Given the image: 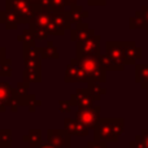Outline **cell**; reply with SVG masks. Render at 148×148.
<instances>
[{
  "instance_id": "obj_41",
  "label": "cell",
  "mask_w": 148,
  "mask_h": 148,
  "mask_svg": "<svg viewBox=\"0 0 148 148\" xmlns=\"http://www.w3.org/2000/svg\"><path fill=\"white\" fill-rule=\"evenodd\" d=\"M39 148H55V147H52L51 144H48V143H47V144H42V146L39 147Z\"/></svg>"
},
{
  "instance_id": "obj_15",
  "label": "cell",
  "mask_w": 148,
  "mask_h": 148,
  "mask_svg": "<svg viewBox=\"0 0 148 148\" xmlns=\"http://www.w3.org/2000/svg\"><path fill=\"white\" fill-rule=\"evenodd\" d=\"M70 34H72V40H74V42H81V40H84V39H88V38H91V36L96 35L95 31L92 30V29H90L86 22L78 23V25L75 26V29L72 30Z\"/></svg>"
},
{
  "instance_id": "obj_12",
  "label": "cell",
  "mask_w": 148,
  "mask_h": 148,
  "mask_svg": "<svg viewBox=\"0 0 148 148\" xmlns=\"http://www.w3.org/2000/svg\"><path fill=\"white\" fill-rule=\"evenodd\" d=\"M107 55L120 66H125V52L123 42H107Z\"/></svg>"
},
{
  "instance_id": "obj_42",
  "label": "cell",
  "mask_w": 148,
  "mask_h": 148,
  "mask_svg": "<svg viewBox=\"0 0 148 148\" xmlns=\"http://www.w3.org/2000/svg\"><path fill=\"white\" fill-rule=\"evenodd\" d=\"M147 99H148V88H147Z\"/></svg>"
},
{
  "instance_id": "obj_22",
  "label": "cell",
  "mask_w": 148,
  "mask_h": 148,
  "mask_svg": "<svg viewBox=\"0 0 148 148\" xmlns=\"http://www.w3.org/2000/svg\"><path fill=\"white\" fill-rule=\"evenodd\" d=\"M39 52H40V56L43 57V59H48V57H49V59H51V57L57 59V57H59V52H57L56 47L53 46V43H52V42H49L46 47L39 48Z\"/></svg>"
},
{
  "instance_id": "obj_5",
  "label": "cell",
  "mask_w": 148,
  "mask_h": 148,
  "mask_svg": "<svg viewBox=\"0 0 148 148\" xmlns=\"http://www.w3.org/2000/svg\"><path fill=\"white\" fill-rule=\"evenodd\" d=\"M87 56H100V36L94 35L88 39L77 42V59Z\"/></svg>"
},
{
  "instance_id": "obj_39",
  "label": "cell",
  "mask_w": 148,
  "mask_h": 148,
  "mask_svg": "<svg viewBox=\"0 0 148 148\" xmlns=\"http://www.w3.org/2000/svg\"><path fill=\"white\" fill-rule=\"evenodd\" d=\"M65 1H66V7H74V5H75V3H77V0H65Z\"/></svg>"
},
{
  "instance_id": "obj_26",
  "label": "cell",
  "mask_w": 148,
  "mask_h": 148,
  "mask_svg": "<svg viewBox=\"0 0 148 148\" xmlns=\"http://www.w3.org/2000/svg\"><path fill=\"white\" fill-rule=\"evenodd\" d=\"M17 40L22 42L23 46H34V42H35V36H34L33 31L29 29V30H25L22 34L17 36Z\"/></svg>"
},
{
  "instance_id": "obj_45",
  "label": "cell",
  "mask_w": 148,
  "mask_h": 148,
  "mask_svg": "<svg viewBox=\"0 0 148 148\" xmlns=\"http://www.w3.org/2000/svg\"><path fill=\"white\" fill-rule=\"evenodd\" d=\"M25 148H29V147H25Z\"/></svg>"
},
{
  "instance_id": "obj_10",
  "label": "cell",
  "mask_w": 148,
  "mask_h": 148,
  "mask_svg": "<svg viewBox=\"0 0 148 148\" xmlns=\"http://www.w3.org/2000/svg\"><path fill=\"white\" fill-rule=\"evenodd\" d=\"M40 52L35 46H23L25 69H40Z\"/></svg>"
},
{
  "instance_id": "obj_30",
  "label": "cell",
  "mask_w": 148,
  "mask_h": 148,
  "mask_svg": "<svg viewBox=\"0 0 148 148\" xmlns=\"http://www.w3.org/2000/svg\"><path fill=\"white\" fill-rule=\"evenodd\" d=\"M72 103H70V100H61V101L59 103V109H60V112H62V113H66V112H69L70 109H72Z\"/></svg>"
},
{
  "instance_id": "obj_40",
  "label": "cell",
  "mask_w": 148,
  "mask_h": 148,
  "mask_svg": "<svg viewBox=\"0 0 148 148\" xmlns=\"http://www.w3.org/2000/svg\"><path fill=\"white\" fill-rule=\"evenodd\" d=\"M29 3H30L31 5H34V7H38L39 4H40V0H27Z\"/></svg>"
},
{
  "instance_id": "obj_36",
  "label": "cell",
  "mask_w": 148,
  "mask_h": 148,
  "mask_svg": "<svg viewBox=\"0 0 148 148\" xmlns=\"http://www.w3.org/2000/svg\"><path fill=\"white\" fill-rule=\"evenodd\" d=\"M140 13H142V16H143V18L146 20V22L148 23V5H143V7H142Z\"/></svg>"
},
{
  "instance_id": "obj_38",
  "label": "cell",
  "mask_w": 148,
  "mask_h": 148,
  "mask_svg": "<svg viewBox=\"0 0 148 148\" xmlns=\"http://www.w3.org/2000/svg\"><path fill=\"white\" fill-rule=\"evenodd\" d=\"M5 60V48L0 47V62Z\"/></svg>"
},
{
  "instance_id": "obj_21",
  "label": "cell",
  "mask_w": 148,
  "mask_h": 148,
  "mask_svg": "<svg viewBox=\"0 0 148 148\" xmlns=\"http://www.w3.org/2000/svg\"><path fill=\"white\" fill-rule=\"evenodd\" d=\"M129 25H130L131 30H136V29H144V30H147V29H148V23L146 22V20L143 18L140 10H138V12L135 13V16L130 18Z\"/></svg>"
},
{
  "instance_id": "obj_17",
  "label": "cell",
  "mask_w": 148,
  "mask_h": 148,
  "mask_svg": "<svg viewBox=\"0 0 148 148\" xmlns=\"http://www.w3.org/2000/svg\"><path fill=\"white\" fill-rule=\"evenodd\" d=\"M135 81L140 84L142 88H148V64L135 65Z\"/></svg>"
},
{
  "instance_id": "obj_35",
  "label": "cell",
  "mask_w": 148,
  "mask_h": 148,
  "mask_svg": "<svg viewBox=\"0 0 148 148\" xmlns=\"http://www.w3.org/2000/svg\"><path fill=\"white\" fill-rule=\"evenodd\" d=\"M51 3H52V0H40V7L42 8H44V9H48V10H51Z\"/></svg>"
},
{
  "instance_id": "obj_28",
  "label": "cell",
  "mask_w": 148,
  "mask_h": 148,
  "mask_svg": "<svg viewBox=\"0 0 148 148\" xmlns=\"http://www.w3.org/2000/svg\"><path fill=\"white\" fill-rule=\"evenodd\" d=\"M10 60L5 59L0 62V77H9L12 74V66H10Z\"/></svg>"
},
{
  "instance_id": "obj_44",
  "label": "cell",
  "mask_w": 148,
  "mask_h": 148,
  "mask_svg": "<svg viewBox=\"0 0 148 148\" xmlns=\"http://www.w3.org/2000/svg\"><path fill=\"white\" fill-rule=\"evenodd\" d=\"M146 31H147V34H148V29H147V30H146Z\"/></svg>"
},
{
  "instance_id": "obj_32",
  "label": "cell",
  "mask_w": 148,
  "mask_h": 148,
  "mask_svg": "<svg viewBox=\"0 0 148 148\" xmlns=\"http://www.w3.org/2000/svg\"><path fill=\"white\" fill-rule=\"evenodd\" d=\"M87 148H110L105 144V142H97V140H92L87 144Z\"/></svg>"
},
{
  "instance_id": "obj_16",
  "label": "cell",
  "mask_w": 148,
  "mask_h": 148,
  "mask_svg": "<svg viewBox=\"0 0 148 148\" xmlns=\"http://www.w3.org/2000/svg\"><path fill=\"white\" fill-rule=\"evenodd\" d=\"M64 130H66L70 135L75 136H86L88 135V129L86 126H83L78 121L70 120V118H65L64 120Z\"/></svg>"
},
{
  "instance_id": "obj_4",
  "label": "cell",
  "mask_w": 148,
  "mask_h": 148,
  "mask_svg": "<svg viewBox=\"0 0 148 148\" xmlns=\"http://www.w3.org/2000/svg\"><path fill=\"white\" fill-rule=\"evenodd\" d=\"M34 5L27 0H7V12L13 13L21 23H30V20L34 14Z\"/></svg>"
},
{
  "instance_id": "obj_37",
  "label": "cell",
  "mask_w": 148,
  "mask_h": 148,
  "mask_svg": "<svg viewBox=\"0 0 148 148\" xmlns=\"http://www.w3.org/2000/svg\"><path fill=\"white\" fill-rule=\"evenodd\" d=\"M90 5H104L108 0H87Z\"/></svg>"
},
{
  "instance_id": "obj_9",
  "label": "cell",
  "mask_w": 148,
  "mask_h": 148,
  "mask_svg": "<svg viewBox=\"0 0 148 148\" xmlns=\"http://www.w3.org/2000/svg\"><path fill=\"white\" fill-rule=\"evenodd\" d=\"M65 82L74 83V82H90L87 75L79 66V60L73 59L70 60V64H68L65 70Z\"/></svg>"
},
{
  "instance_id": "obj_3",
  "label": "cell",
  "mask_w": 148,
  "mask_h": 148,
  "mask_svg": "<svg viewBox=\"0 0 148 148\" xmlns=\"http://www.w3.org/2000/svg\"><path fill=\"white\" fill-rule=\"evenodd\" d=\"M34 14L30 20V30L33 31L35 39L38 40H44L47 39L48 34V25L51 21V10L44 9L40 5L34 7Z\"/></svg>"
},
{
  "instance_id": "obj_7",
  "label": "cell",
  "mask_w": 148,
  "mask_h": 148,
  "mask_svg": "<svg viewBox=\"0 0 148 148\" xmlns=\"http://www.w3.org/2000/svg\"><path fill=\"white\" fill-rule=\"evenodd\" d=\"M100 120V107L94 105L91 108H79L77 110V121L87 129H95Z\"/></svg>"
},
{
  "instance_id": "obj_27",
  "label": "cell",
  "mask_w": 148,
  "mask_h": 148,
  "mask_svg": "<svg viewBox=\"0 0 148 148\" xmlns=\"http://www.w3.org/2000/svg\"><path fill=\"white\" fill-rule=\"evenodd\" d=\"M12 146V131L0 129V147H10Z\"/></svg>"
},
{
  "instance_id": "obj_6",
  "label": "cell",
  "mask_w": 148,
  "mask_h": 148,
  "mask_svg": "<svg viewBox=\"0 0 148 148\" xmlns=\"http://www.w3.org/2000/svg\"><path fill=\"white\" fill-rule=\"evenodd\" d=\"M70 25H72V22L69 20L68 12H60V13L51 12L48 34H51V35H64V33L70 27Z\"/></svg>"
},
{
  "instance_id": "obj_11",
  "label": "cell",
  "mask_w": 148,
  "mask_h": 148,
  "mask_svg": "<svg viewBox=\"0 0 148 148\" xmlns=\"http://www.w3.org/2000/svg\"><path fill=\"white\" fill-rule=\"evenodd\" d=\"M70 103L73 107L79 108H91L94 107V97L91 96L88 88H78L75 94L70 96Z\"/></svg>"
},
{
  "instance_id": "obj_29",
  "label": "cell",
  "mask_w": 148,
  "mask_h": 148,
  "mask_svg": "<svg viewBox=\"0 0 148 148\" xmlns=\"http://www.w3.org/2000/svg\"><path fill=\"white\" fill-rule=\"evenodd\" d=\"M65 7H66V1L65 0H52L51 12H55V13L65 12Z\"/></svg>"
},
{
  "instance_id": "obj_33",
  "label": "cell",
  "mask_w": 148,
  "mask_h": 148,
  "mask_svg": "<svg viewBox=\"0 0 148 148\" xmlns=\"http://www.w3.org/2000/svg\"><path fill=\"white\" fill-rule=\"evenodd\" d=\"M130 148H144V144H143L140 135H138L133 142H130Z\"/></svg>"
},
{
  "instance_id": "obj_31",
  "label": "cell",
  "mask_w": 148,
  "mask_h": 148,
  "mask_svg": "<svg viewBox=\"0 0 148 148\" xmlns=\"http://www.w3.org/2000/svg\"><path fill=\"white\" fill-rule=\"evenodd\" d=\"M38 105H40V101L35 99V95H30V96H29V103H27V107L30 108V110H31V112H34V110H35V108L38 107Z\"/></svg>"
},
{
  "instance_id": "obj_34",
  "label": "cell",
  "mask_w": 148,
  "mask_h": 148,
  "mask_svg": "<svg viewBox=\"0 0 148 148\" xmlns=\"http://www.w3.org/2000/svg\"><path fill=\"white\" fill-rule=\"evenodd\" d=\"M140 138H142V140H143L144 148H148V130H142Z\"/></svg>"
},
{
  "instance_id": "obj_20",
  "label": "cell",
  "mask_w": 148,
  "mask_h": 148,
  "mask_svg": "<svg viewBox=\"0 0 148 148\" xmlns=\"http://www.w3.org/2000/svg\"><path fill=\"white\" fill-rule=\"evenodd\" d=\"M0 22L4 23L5 27L9 29V30L16 29V27H17V25L20 23V22H18V18L16 17L13 13H9V12H7V10L0 12Z\"/></svg>"
},
{
  "instance_id": "obj_23",
  "label": "cell",
  "mask_w": 148,
  "mask_h": 148,
  "mask_svg": "<svg viewBox=\"0 0 148 148\" xmlns=\"http://www.w3.org/2000/svg\"><path fill=\"white\" fill-rule=\"evenodd\" d=\"M42 73L40 69H25L23 70V81L30 83V82H40Z\"/></svg>"
},
{
  "instance_id": "obj_24",
  "label": "cell",
  "mask_w": 148,
  "mask_h": 148,
  "mask_svg": "<svg viewBox=\"0 0 148 148\" xmlns=\"http://www.w3.org/2000/svg\"><path fill=\"white\" fill-rule=\"evenodd\" d=\"M100 62L101 65L105 68L107 70H123V66L117 65L107 53L105 55H100Z\"/></svg>"
},
{
  "instance_id": "obj_19",
  "label": "cell",
  "mask_w": 148,
  "mask_h": 148,
  "mask_svg": "<svg viewBox=\"0 0 148 148\" xmlns=\"http://www.w3.org/2000/svg\"><path fill=\"white\" fill-rule=\"evenodd\" d=\"M68 14H69L70 22L78 25V23L82 22V18H84V17L88 16V12L83 10V7H82V5H74V7L70 8V10L68 12Z\"/></svg>"
},
{
  "instance_id": "obj_8",
  "label": "cell",
  "mask_w": 148,
  "mask_h": 148,
  "mask_svg": "<svg viewBox=\"0 0 148 148\" xmlns=\"http://www.w3.org/2000/svg\"><path fill=\"white\" fill-rule=\"evenodd\" d=\"M70 134L66 130H48L47 131V140L55 148H69L72 146Z\"/></svg>"
},
{
  "instance_id": "obj_43",
  "label": "cell",
  "mask_w": 148,
  "mask_h": 148,
  "mask_svg": "<svg viewBox=\"0 0 148 148\" xmlns=\"http://www.w3.org/2000/svg\"><path fill=\"white\" fill-rule=\"evenodd\" d=\"M78 148H87V147H78Z\"/></svg>"
},
{
  "instance_id": "obj_25",
  "label": "cell",
  "mask_w": 148,
  "mask_h": 148,
  "mask_svg": "<svg viewBox=\"0 0 148 148\" xmlns=\"http://www.w3.org/2000/svg\"><path fill=\"white\" fill-rule=\"evenodd\" d=\"M88 91L91 94V96L94 97V100H99L101 97V95H105V88L101 87L99 83H95V82H90L88 83Z\"/></svg>"
},
{
  "instance_id": "obj_1",
  "label": "cell",
  "mask_w": 148,
  "mask_h": 148,
  "mask_svg": "<svg viewBox=\"0 0 148 148\" xmlns=\"http://www.w3.org/2000/svg\"><path fill=\"white\" fill-rule=\"evenodd\" d=\"M123 133V118H100L94 129L95 140L117 142Z\"/></svg>"
},
{
  "instance_id": "obj_14",
  "label": "cell",
  "mask_w": 148,
  "mask_h": 148,
  "mask_svg": "<svg viewBox=\"0 0 148 148\" xmlns=\"http://www.w3.org/2000/svg\"><path fill=\"white\" fill-rule=\"evenodd\" d=\"M125 52V65H134L136 60L142 59V48L136 46L135 42H123Z\"/></svg>"
},
{
  "instance_id": "obj_2",
  "label": "cell",
  "mask_w": 148,
  "mask_h": 148,
  "mask_svg": "<svg viewBox=\"0 0 148 148\" xmlns=\"http://www.w3.org/2000/svg\"><path fill=\"white\" fill-rule=\"evenodd\" d=\"M79 66L87 75L90 82L101 84L107 81V69L100 62V56L83 57L79 60Z\"/></svg>"
},
{
  "instance_id": "obj_13",
  "label": "cell",
  "mask_w": 148,
  "mask_h": 148,
  "mask_svg": "<svg viewBox=\"0 0 148 148\" xmlns=\"http://www.w3.org/2000/svg\"><path fill=\"white\" fill-rule=\"evenodd\" d=\"M17 95V90L12 88L5 82H0V112H5L8 107H10L14 96Z\"/></svg>"
},
{
  "instance_id": "obj_18",
  "label": "cell",
  "mask_w": 148,
  "mask_h": 148,
  "mask_svg": "<svg viewBox=\"0 0 148 148\" xmlns=\"http://www.w3.org/2000/svg\"><path fill=\"white\" fill-rule=\"evenodd\" d=\"M23 142L29 144V147L31 148H39L42 146V133L40 130H36V129H33V130L29 131V134H26L23 136Z\"/></svg>"
}]
</instances>
